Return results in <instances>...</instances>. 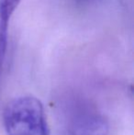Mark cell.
<instances>
[{"label":"cell","instance_id":"1","mask_svg":"<svg viewBox=\"0 0 134 135\" xmlns=\"http://www.w3.org/2000/svg\"><path fill=\"white\" fill-rule=\"evenodd\" d=\"M7 135H50L42 103L32 96L11 100L4 111Z\"/></svg>","mask_w":134,"mask_h":135},{"label":"cell","instance_id":"3","mask_svg":"<svg viewBox=\"0 0 134 135\" xmlns=\"http://www.w3.org/2000/svg\"><path fill=\"white\" fill-rule=\"evenodd\" d=\"M21 0H0V21L8 23Z\"/></svg>","mask_w":134,"mask_h":135},{"label":"cell","instance_id":"2","mask_svg":"<svg viewBox=\"0 0 134 135\" xmlns=\"http://www.w3.org/2000/svg\"><path fill=\"white\" fill-rule=\"evenodd\" d=\"M109 126L107 119L95 112H85L73 120L71 135H107Z\"/></svg>","mask_w":134,"mask_h":135},{"label":"cell","instance_id":"5","mask_svg":"<svg viewBox=\"0 0 134 135\" xmlns=\"http://www.w3.org/2000/svg\"><path fill=\"white\" fill-rule=\"evenodd\" d=\"M75 1L77 2V3H85V2H89L91 0H75Z\"/></svg>","mask_w":134,"mask_h":135},{"label":"cell","instance_id":"4","mask_svg":"<svg viewBox=\"0 0 134 135\" xmlns=\"http://www.w3.org/2000/svg\"><path fill=\"white\" fill-rule=\"evenodd\" d=\"M7 39H8V23L0 21V77L7 54Z\"/></svg>","mask_w":134,"mask_h":135}]
</instances>
